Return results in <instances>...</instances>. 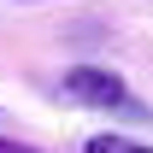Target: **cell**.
<instances>
[{
  "label": "cell",
  "mask_w": 153,
  "mask_h": 153,
  "mask_svg": "<svg viewBox=\"0 0 153 153\" xmlns=\"http://www.w3.org/2000/svg\"><path fill=\"white\" fill-rule=\"evenodd\" d=\"M65 94L76 106H94V112H135L130 82L118 71H106V65H71L65 71Z\"/></svg>",
  "instance_id": "cell-1"
},
{
  "label": "cell",
  "mask_w": 153,
  "mask_h": 153,
  "mask_svg": "<svg viewBox=\"0 0 153 153\" xmlns=\"http://www.w3.org/2000/svg\"><path fill=\"white\" fill-rule=\"evenodd\" d=\"M82 153H153L147 141H135V135H118V130H100L82 141Z\"/></svg>",
  "instance_id": "cell-2"
},
{
  "label": "cell",
  "mask_w": 153,
  "mask_h": 153,
  "mask_svg": "<svg viewBox=\"0 0 153 153\" xmlns=\"http://www.w3.org/2000/svg\"><path fill=\"white\" fill-rule=\"evenodd\" d=\"M0 153H36L30 141H12V135H0Z\"/></svg>",
  "instance_id": "cell-3"
}]
</instances>
